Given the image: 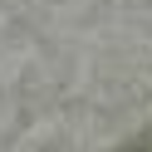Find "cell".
Wrapping results in <instances>:
<instances>
[{
    "mask_svg": "<svg viewBox=\"0 0 152 152\" xmlns=\"http://www.w3.org/2000/svg\"><path fill=\"white\" fill-rule=\"evenodd\" d=\"M118 152H152V123H147V128L137 132V137H128V142H123Z\"/></svg>",
    "mask_w": 152,
    "mask_h": 152,
    "instance_id": "obj_1",
    "label": "cell"
}]
</instances>
